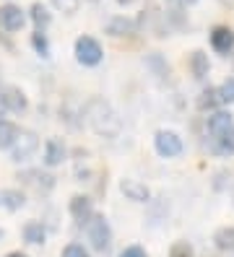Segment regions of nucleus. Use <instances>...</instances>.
Returning <instances> with one entry per match:
<instances>
[{"label": "nucleus", "instance_id": "f257e3e1", "mask_svg": "<svg viewBox=\"0 0 234 257\" xmlns=\"http://www.w3.org/2000/svg\"><path fill=\"white\" fill-rule=\"evenodd\" d=\"M86 122L91 125V130L104 138H117L120 135V117L112 109V104L94 96L86 101Z\"/></svg>", "mask_w": 234, "mask_h": 257}, {"label": "nucleus", "instance_id": "f03ea898", "mask_svg": "<svg viewBox=\"0 0 234 257\" xmlns=\"http://www.w3.org/2000/svg\"><path fill=\"white\" fill-rule=\"evenodd\" d=\"M208 135H211V148L218 156H231L234 154V119L226 112H216L208 117Z\"/></svg>", "mask_w": 234, "mask_h": 257}, {"label": "nucleus", "instance_id": "7ed1b4c3", "mask_svg": "<svg viewBox=\"0 0 234 257\" xmlns=\"http://www.w3.org/2000/svg\"><path fill=\"white\" fill-rule=\"evenodd\" d=\"M86 234H89L91 247L99 249V252H104L109 247V241H112V229H109L107 218L104 216H97V213L86 221Z\"/></svg>", "mask_w": 234, "mask_h": 257}, {"label": "nucleus", "instance_id": "20e7f679", "mask_svg": "<svg viewBox=\"0 0 234 257\" xmlns=\"http://www.w3.org/2000/svg\"><path fill=\"white\" fill-rule=\"evenodd\" d=\"M102 44L94 39V37H78L75 39V60L81 65H89V68H94V65H99L102 63Z\"/></svg>", "mask_w": 234, "mask_h": 257}, {"label": "nucleus", "instance_id": "39448f33", "mask_svg": "<svg viewBox=\"0 0 234 257\" xmlns=\"http://www.w3.org/2000/svg\"><path fill=\"white\" fill-rule=\"evenodd\" d=\"M37 148H39V138L34 133H19V138H16V143L11 146V156L16 164H26L31 156L37 154Z\"/></svg>", "mask_w": 234, "mask_h": 257}, {"label": "nucleus", "instance_id": "423d86ee", "mask_svg": "<svg viewBox=\"0 0 234 257\" xmlns=\"http://www.w3.org/2000/svg\"><path fill=\"white\" fill-rule=\"evenodd\" d=\"M153 146H156V154L164 156V159H175V156L182 154V141H180V135L172 133V130H159L156 133Z\"/></svg>", "mask_w": 234, "mask_h": 257}, {"label": "nucleus", "instance_id": "0eeeda50", "mask_svg": "<svg viewBox=\"0 0 234 257\" xmlns=\"http://www.w3.org/2000/svg\"><path fill=\"white\" fill-rule=\"evenodd\" d=\"M24 109H26V96L21 88H16V86L0 88V114L3 112H24Z\"/></svg>", "mask_w": 234, "mask_h": 257}, {"label": "nucleus", "instance_id": "6e6552de", "mask_svg": "<svg viewBox=\"0 0 234 257\" xmlns=\"http://www.w3.org/2000/svg\"><path fill=\"white\" fill-rule=\"evenodd\" d=\"M24 24H26V13L19 6H13V3L0 6V29H6V32H19Z\"/></svg>", "mask_w": 234, "mask_h": 257}, {"label": "nucleus", "instance_id": "1a4fd4ad", "mask_svg": "<svg viewBox=\"0 0 234 257\" xmlns=\"http://www.w3.org/2000/svg\"><path fill=\"white\" fill-rule=\"evenodd\" d=\"M211 47L218 55H229L234 50V32L229 26H213L211 29Z\"/></svg>", "mask_w": 234, "mask_h": 257}, {"label": "nucleus", "instance_id": "9d476101", "mask_svg": "<svg viewBox=\"0 0 234 257\" xmlns=\"http://www.w3.org/2000/svg\"><path fill=\"white\" fill-rule=\"evenodd\" d=\"M120 190H122V195L128 200H133V203H146L148 200V187L143 185V182H138V179H122L120 182Z\"/></svg>", "mask_w": 234, "mask_h": 257}, {"label": "nucleus", "instance_id": "9b49d317", "mask_svg": "<svg viewBox=\"0 0 234 257\" xmlns=\"http://www.w3.org/2000/svg\"><path fill=\"white\" fill-rule=\"evenodd\" d=\"M135 29H138V24H135L133 19L115 16L112 21H109V26H107V34H109V37H115V39H120V37H133V34H135Z\"/></svg>", "mask_w": 234, "mask_h": 257}, {"label": "nucleus", "instance_id": "f8f14e48", "mask_svg": "<svg viewBox=\"0 0 234 257\" xmlns=\"http://www.w3.org/2000/svg\"><path fill=\"white\" fill-rule=\"evenodd\" d=\"M70 216L78 223H86L94 216V205H91V200L86 198V195H75V198L70 200Z\"/></svg>", "mask_w": 234, "mask_h": 257}, {"label": "nucleus", "instance_id": "ddd939ff", "mask_svg": "<svg viewBox=\"0 0 234 257\" xmlns=\"http://www.w3.org/2000/svg\"><path fill=\"white\" fill-rule=\"evenodd\" d=\"M62 159H65V146H62V141L50 138L47 146H44V164L47 166H57V164H62Z\"/></svg>", "mask_w": 234, "mask_h": 257}, {"label": "nucleus", "instance_id": "4468645a", "mask_svg": "<svg viewBox=\"0 0 234 257\" xmlns=\"http://www.w3.org/2000/svg\"><path fill=\"white\" fill-rule=\"evenodd\" d=\"M24 203H26V198L21 190H0V208L19 210V208H24Z\"/></svg>", "mask_w": 234, "mask_h": 257}, {"label": "nucleus", "instance_id": "2eb2a0df", "mask_svg": "<svg viewBox=\"0 0 234 257\" xmlns=\"http://www.w3.org/2000/svg\"><path fill=\"white\" fill-rule=\"evenodd\" d=\"M19 179H26L29 185H34L37 190H52L55 187V177L52 174H42V172H26V174H21Z\"/></svg>", "mask_w": 234, "mask_h": 257}, {"label": "nucleus", "instance_id": "dca6fc26", "mask_svg": "<svg viewBox=\"0 0 234 257\" xmlns=\"http://www.w3.org/2000/svg\"><path fill=\"white\" fill-rule=\"evenodd\" d=\"M190 70H193V75H195L198 81L206 78L208 70H211V65H208V55H206V52H200V50H195L193 57H190Z\"/></svg>", "mask_w": 234, "mask_h": 257}, {"label": "nucleus", "instance_id": "f3484780", "mask_svg": "<svg viewBox=\"0 0 234 257\" xmlns=\"http://www.w3.org/2000/svg\"><path fill=\"white\" fill-rule=\"evenodd\" d=\"M19 127H16L13 122H8V119H0V151H6L16 143V138H19Z\"/></svg>", "mask_w": 234, "mask_h": 257}, {"label": "nucleus", "instance_id": "a211bd4d", "mask_svg": "<svg viewBox=\"0 0 234 257\" xmlns=\"http://www.w3.org/2000/svg\"><path fill=\"white\" fill-rule=\"evenodd\" d=\"M24 239L29 241V244H44V239H47L44 226L37 223V221H29V223L24 226Z\"/></svg>", "mask_w": 234, "mask_h": 257}, {"label": "nucleus", "instance_id": "6ab92c4d", "mask_svg": "<svg viewBox=\"0 0 234 257\" xmlns=\"http://www.w3.org/2000/svg\"><path fill=\"white\" fill-rule=\"evenodd\" d=\"M31 21L37 24V29H47L50 21H52V16H50V11H47L42 3H34L31 6Z\"/></svg>", "mask_w": 234, "mask_h": 257}, {"label": "nucleus", "instance_id": "aec40b11", "mask_svg": "<svg viewBox=\"0 0 234 257\" xmlns=\"http://www.w3.org/2000/svg\"><path fill=\"white\" fill-rule=\"evenodd\" d=\"M213 241L218 249H234V229L231 226H226V229H218L213 234Z\"/></svg>", "mask_w": 234, "mask_h": 257}, {"label": "nucleus", "instance_id": "412c9836", "mask_svg": "<svg viewBox=\"0 0 234 257\" xmlns=\"http://www.w3.org/2000/svg\"><path fill=\"white\" fill-rule=\"evenodd\" d=\"M216 104H221L218 88H208V91H203V94H200V99H198V107H200V109H213Z\"/></svg>", "mask_w": 234, "mask_h": 257}, {"label": "nucleus", "instance_id": "4be33fe9", "mask_svg": "<svg viewBox=\"0 0 234 257\" xmlns=\"http://www.w3.org/2000/svg\"><path fill=\"white\" fill-rule=\"evenodd\" d=\"M31 44H34V50H37L42 57H47V55H50V42H47V37H44V32H42V29H37V32L31 34Z\"/></svg>", "mask_w": 234, "mask_h": 257}, {"label": "nucleus", "instance_id": "5701e85b", "mask_svg": "<svg viewBox=\"0 0 234 257\" xmlns=\"http://www.w3.org/2000/svg\"><path fill=\"white\" fill-rule=\"evenodd\" d=\"M50 3H52L60 13H65V16H73V13L78 11V3H81V0H50Z\"/></svg>", "mask_w": 234, "mask_h": 257}, {"label": "nucleus", "instance_id": "b1692460", "mask_svg": "<svg viewBox=\"0 0 234 257\" xmlns=\"http://www.w3.org/2000/svg\"><path fill=\"white\" fill-rule=\"evenodd\" d=\"M218 96H221L224 104H234V78H229V81L221 83V88H218Z\"/></svg>", "mask_w": 234, "mask_h": 257}, {"label": "nucleus", "instance_id": "393cba45", "mask_svg": "<svg viewBox=\"0 0 234 257\" xmlns=\"http://www.w3.org/2000/svg\"><path fill=\"white\" fill-rule=\"evenodd\" d=\"M169 257H193V247L187 241H177V244H172Z\"/></svg>", "mask_w": 234, "mask_h": 257}, {"label": "nucleus", "instance_id": "a878e982", "mask_svg": "<svg viewBox=\"0 0 234 257\" xmlns=\"http://www.w3.org/2000/svg\"><path fill=\"white\" fill-rule=\"evenodd\" d=\"M62 257H89V252L81 244H68L65 249H62Z\"/></svg>", "mask_w": 234, "mask_h": 257}, {"label": "nucleus", "instance_id": "bb28decb", "mask_svg": "<svg viewBox=\"0 0 234 257\" xmlns=\"http://www.w3.org/2000/svg\"><path fill=\"white\" fill-rule=\"evenodd\" d=\"M120 257H148V254L140 249V247H128V249L120 252Z\"/></svg>", "mask_w": 234, "mask_h": 257}, {"label": "nucleus", "instance_id": "cd10ccee", "mask_svg": "<svg viewBox=\"0 0 234 257\" xmlns=\"http://www.w3.org/2000/svg\"><path fill=\"white\" fill-rule=\"evenodd\" d=\"M172 3H177V6H182V8H185V6H193V3H198V0H172Z\"/></svg>", "mask_w": 234, "mask_h": 257}, {"label": "nucleus", "instance_id": "c85d7f7f", "mask_svg": "<svg viewBox=\"0 0 234 257\" xmlns=\"http://www.w3.org/2000/svg\"><path fill=\"white\" fill-rule=\"evenodd\" d=\"M8 257H26V254H24V252H11Z\"/></svg>", "mask_w": 234, "mask_h": 257}, {"label": "nucleus", "instance_id": "c756f323", "mask_svg": "<svg viewBox=\"0 0 234 257\" xmlns=\"http://www.w3.org/2000/svg\"><path fill=\"white\" fill-rule=\"evenodd\" d=\"M117 3H120V6H130V3H133V0H117Z\"/></svg>", "mask_w": 234, "mask_h": 257}, {"label": "nucleus", "instance_id": "7c9ffc66", "mask_svg": "<svg viewBox=\"0 0 234 257\" xmlns=\"http://www.w3.org/2000/svg\"><path fill=\"white\" fill-rule=\"evenodd\" d=\"M0 239H3V229H0Z\"/></svg>", "mask_w": 234, "mask_h": 257}, {"label": "nucleus", "instance_id": "2f4dec72", "mask_svg": "<svg viewBox=\"0 0 234 257\" xmlns=\"http://www.w3.org/2000/svg\"><path fill=\"white\" fill-rule=\"evenodd\" d=\"M89 3H97V0H89Z\"/></svg>", "mask_w": 234, "mask_h": 257}]
</instances>
